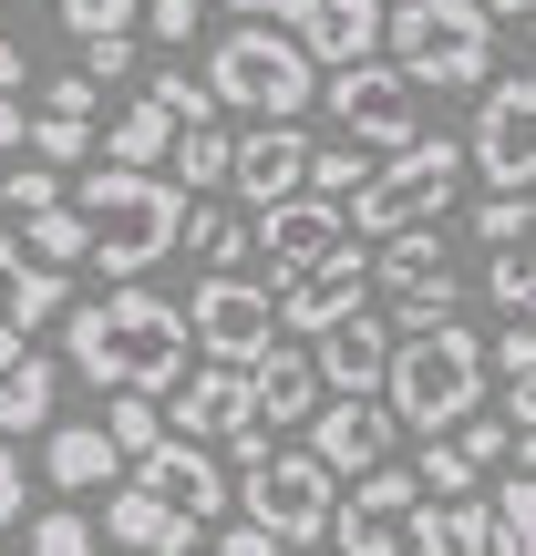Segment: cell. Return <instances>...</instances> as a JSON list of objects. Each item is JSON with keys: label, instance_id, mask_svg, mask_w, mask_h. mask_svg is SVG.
<instances>
[{"label": "cell", "instance_id": "1", "mask_svg": "<svg viewBox=\"0 0 536 556\" xmlns=\"http://www.w3.org/2000/svg\"><path fill=\"white\" fill-rule=\"evenodd\" d=\"M62 371H83L94 392H145V402H165L186 371H197V330H186L176 299H155V289L135 278V289H114V299L62 309Z\"/></svg>", "mask_w": 536, "mask_h": 556}, {"label": "cell", "instance_id": "2", "mask_svg": "<svg viewBox=\"0 0 536 556\" xmlns=\"http://www.w3.org/2000/svg\"><path fill=\"white\" fill-rule=\"evenodd\" d=\"M485 330L464 319H423V330H392V361H382V413L413 422L423 443H444L454 422L485 413Z\"/></svg>", "mask_w": 536, "mask_h": 556}, {"label": "cell", "instance_id": "3", "mask_svg": "<svg viewBox=\"0 0 536 556\" xmlns=\"http://www.w3.org/2000/svg\"><path fill=\"white\" fill-rule=\"evenodd\" d=\"M73 217L94 227V258L114 289H135L155 258H176V227H186V186L165 176H124V165H94V176H73Z\"/></svg>", "mask_w": 536, "mask_h": 556}, {"label": "cell", "instance_id": "4", "mask_svg": "<svg viewBox=\"0 0 536 556\" xmlns=\"http://www.w3.org/2000/svg\"><path fill=\"white\" fill-rule=\"evenodd\" d=\"M382 41H392V73L413 93H475V83H496V21L475 0H392Z\"/></svg>", "mask_w": 536, "mask_h": 556}, {"label": "cell", "instance_id": "5", "mask_svg": "<svg viewBox=\"0 0 536 556\" xmlns=\"http://www.w3.org/2000/svg\"><path fill=\"white\" fill-rule=\"evenodd\" d=\"M207 103L259 114V124H299L320 103V62L299 52V31H278V21H238V31H217V52H207Z\"/></svg>", "mask_w": 536, "mask_h": 556}, {"label": "cell", "instance_id": "6", "mask_svg": "<svg viewBox=\"0 0 536 556\" xmlns=\"http://www.w3.org/2000/svg\"><path fill=\"white\" fill-rule=\"evenodd\" d=\"M454 186H464V144L454 135H413L402 155H382L372 176H361V197L340 206V227H351L361 248L413 238V227H434L444 206H454Z\"/></svg>", "mask_w": 536, "mask_h": 556}, {"label": "cell", "instance_id": "7", "mask_svg": "<svg viewBox=\"0 0 536 556\" xmlns=\"http://www.w3.org/2000/svg\"><path fill=\"white\" fill-rule=\"evenodd\" d=\"M227 505H238V516L259 526L269 546L299 556V546H331V505H340V484L320 475L310 454H278V443H269L259 464H238V475H227Z\"/></svg>", "mask_w": 536, "mask_h": 556}, {"label": "cell", "instance_id": "8", "mask_svg": "<svg viewBox=\"0 0 536 556\" xmlns=\"http://www.w3.org/2000/svg\"><path fill=\"white\" fill-rule=\"evenodd\" d=\"M320 103L340 114V144H361V155H402V144L423 135L413 114V83L392 73V62H351V73H320Z\"/></svg>", "mask_w": 536, "mask_h": 556}, {"label": "cell", "instance_id": "9", "mask_svg": "<svg viewBox=\"0 0 536 556\" xmlns=\"http://www.w3.org/2000/svg\"><path fill=\"white\" fill-rule=\"evenodd\" d=\"M186 330H197V351L217 361V371H248V361H269L278 351V309H269V289L259 278H197V299H186Z\"/></svg>", "mask_w": 536, "mask_h": 556}, {"label": "cell", "instance_id": "10", "mask_svg": "<svg viewBox=\"0 0 536 556\" xmlns=\"http://www.w3.org/2000/svg\"><path fill=\"white\" fill-rule=\"evenodd\" d=\"M464 165H475L496 197H526L536 186V73L485 83V114H475V135H464Z\"/></svg>", "mask_w": 536, "mask_h": 556}, {"label": "cell", "instance_id": "11", "mask_svg": "<svg viewBox=\"0 0 536 556\" xmlns=\"http://www.w3.org/2000/svg\"><path fill=\"white\" fill-rule=\"evenodd\" d=\"M361 299H372V248H361V238H340L331 258H310L299 278H278V289H269V309H278V330H289V340H320V330H340Z\"/></svg>", "mask_w": 536, "mask_h": 556}, {"label": "cell", "instance_id": "12", "mask_svg": "<svg viewBox=\"0 0 536 556\" xmlns=\"http://www.w3.org/2000/svg\"><path fill=\"white\" fill-rule=\"evenodd\" d=\"M372 289H392V330H423V319H454V268H444V238L434 227H413V238H382L372 248Z\"/></svg>", "mask_w": 536, "mask_h": 556}, {"label": "cell", "instance_id": "13", "mask_svg": "<svg viewBox=\"0 0 536 556\" xmlns=\"http://www.w3.org/2000/svg\"><path fill=\"white\" fill-rule=\"evenodd\" d=\"M423 505V484L402 475V464H382V475H361V484H340V505H331V546L340 556H402V516Z\"/></svg>", "mask_w": 536, "mask_h": 556}, {"label": "cell", "instance_id": "14", "mask_svg": "<svg viewBox=\"0 0 536 556\" xmlns=\"http://www.w3.org/2000/svg\"><path fill=\"white\" fill-rule=\"evenodd\" d=\"M392 433H402V422L382 413V402H320V413H310V443H299V454H310L331 484H361V475H382Z\"/></svg>", "mask_w": 536, "mask_h": 556}, {"label": "cell", "instance_id": "15", "mask_svg": "<svg viewBox=\"0 0 536 556\" xmlns=\"http://www.w3.org/2000/svg\"><path fill=\"white\" fill-rule=\"evenodd\" d=\"M382 361H392V319H372V309H351L340 330L310 340V371L331 402H382Z\"/></svg>", "mask_w": 536, "mask_h": 556}, {"label": "cell", "instance_id": "16", "mask_svg": "<svg viewBox=\"0 0 536 556\" xmlns=\"http://www.w3.org/2000/svg\"><path fill=\"white\" fill-rule=\"evenodd\" d=\"M135 484H145V495H155V505H176L186 526L227 516V464L207 454V443H176V433H165L155 454H135Z\"/></svg>", "mask_w": 536, "mask_h": 556}, {"label": "cell", "instance_id": "17", "mask_svg": "<svg viewBox=\"0 0 536 556\" xmlns=\"http://www.w3.org/2000/svg\"><path fill=\"white\" fill-rule=\"evenodd\" d=\"M227 186H238L248 206H289V197H310V135H299V124H259V135H238Z\"/></svg>", "mask_w": 536, "mask_h": 556}, {"label": "cell", "instance_id": "18", "mask_svg": "<svg viewBox=\"0 0 536 556\" xmlns=\"http://www.w3.org/2000/svg\"><path fill=\"white\" fill-rule=\"evenodd\" d=\"M351 238L340 227V206H320V197H289V206H259V227H248V248L278 268V278H299L310 258H331V248Z\"/></svg>", "mask_w": 536, "mask_h": 556}, {"label": "cell", "instance_id": "19", "mask_svg": "<svg viewBox=\"0 0 536 556\" xmlns=\"http://www.w3.org/2000/svg\"><path fill=\"white\" fill-rule=\"evenodd\" d=\"M165 422H176V443H227L248 422V371H186L176 392H165Z\"/></svg>", "mask_w": 536, "mask_h": 556}, {"label": "cell", "instance_id": "20", "mask_svg": "<svg viewBox=\"0 0 536 556\" xmlns=\"http://www.w3.org/2000/svg\"><path fill=\"white\" fill-rule=\"evenodd\" d=\"M299 52L320 73H351V62H382V0H320L299 21Z\"/></svg>", "mask_w": 536, "mask_h": 556}, {"label": "cell", "instance_id": "21", "mask_svg": "<svg viewBox=\"0 0 536 556\" xmlns=\"http://www.w3.org/2000/svg\"><path fill=\"white\" fill-rule=\"evenodd\" d=\"M320 413V371H310V351H299V340H278L269 361H248V422H310Z\"/></svg>", "mask_w": 536, "mask_h": 556}, {"label": "cell", "instance_id": "22", "mask_svg": "<svg viewBox=\"0 0 536 556\" xmlns=\"http://www.w3.org/2000/svg\"><path fill=\"white\" fill-rule=\"evenodd\" d=\"M41 475H52L62 495H103V484L124 475V454H114L103 422H52V433H41Z\"/></svg>", "mask_w": 536, "mask_h": 556}, {"label": "cell", "instance_id": "23", "mask_svg": "<svg viewBox=\"0 0 536 556\" xmlns=\"http://www.w3.org/2000/svg\"><path fill=\"white\" fill-rule=\"evenodd\" d=\"M103 526H114V546H124V556H197V526H186L176 505H155L145 484H114Z\"/></svg>", "mask_w": 536, "mask_h": 556}, {"label": "cell", "instance_id": "24", "mask_svg": "<svg viewBox=\"0 0 536 556\" xmlns=\"http://www.w3.org/2000/svg\"><path fill=\"white\" fill-rule=\"evenodd\" d=\"M402 546L413 556H496V505H413L402 516Z\"/></svg>", "mask_w": 536, "mask_h": 556}, {"label": "cell", "instance_id": "25", "mask_svg": "<svg viewBox=\"0 0 536 556\" xmlns=\"http://www.w3.org/2000/svg\"><path fill=\"white\" fill-rule=\"evenodd\" d=\"M52 402H62V361H11V371H0V443L11 433H32V422H52Z\"/></svg>", "mask_w": 536, "mask_h": 556}, {"label": "cell", "instance_id": "26", "mask_svg": "<svg viewBox=\"0 0 536 556\" xmlns=\"http://www.w3.org/2000/svg\"><path fill=\"white\" fill-rule=\"evenodd\" d=\"M165 144H176V124H165L155 103H124L114 135H103V165H124V176H165Z\"/></svg>", "mask_w": 536, "mask_h": 556}, {"label": "cell", "instance_id": "27", "mask_svg": "<svg viewBox=\"0 0 536 556\" xmlns=\"http://www.w3.org/2000/svg\"><path fill=\"white\" fill-rule=\"evenodd\" d=\"M62 309H73L62 268H32V258H21V268H11V289H0V319H11V330L32 340V330H62Z\"/></svg>", "mask_w": 536, "mask_h": 556}, {"label": "cell", "instance_id": "28", "mask_svg": "<svg viewBox=\"0 0 536 556\" xmlns=\"http://www.w3.org/2000/svg\"><path fill=\"white\" fill-rule=\"evenodd\" d=\"M227 155H238V144H227L217 124H186V135L165 144V186H186V197H197V186H227Z\"/></svg>", "mask_w": 536, "mask_h": 556}, {"label": "cell", "instance_id": "29", "mask_svg": "<svg viewBox=\"0 0 536 556\" xmlns=\"http://www.w3.org/2000/svg\"><path fill=\"white\" fill-rule=\"evenodd\" d=\"M176 248H197V258H207V278H227V268L248 258V227L227 217V206H197V197H186V227H176Z\"/></svg>", "mask_w": 536, "mask_h": 556}, {"label": "cell", "instance_id": "30", "mask_svg": "<svg viewBox=\"0 0 536 556\" xmlns=\"http://www.w3.org/2000/svg\"><path fill=\"white\" fill-rule=\"evenodd\" d=\"M103 433H114V454L135 464V454H155V443H165V413L145 392H103Z\"/></svg>", "mask_w": 536, "mask_h": 556}, {"label": "cell", "instance_id": "31", "mask_svg": "<svg viewBox=\"0 0 536 556\" xmlns=\"http://www.w3.org/2000/svg\"><path fill=\"white\" fill-rule=\"evenodd\" d=\"M145 103H155V114L176 124V135H186V124H217V103H207V83L186 73V62H165V73H145Z\"/></svg>", "mask_w": 536, "mask_h": 556}, {"label": "cell", "instance_id": "32", "mask_svg": "<svg viewBox=\"0 0 536 556\" xmlns=\"http://www.w3.org/2000/svg\"><path fill=\"white\" fill-rule=\"evenodd\" d=\"M361 176H372V155H361V144H310V197H320V206H351Z\"/></svg>", "mask_w": 536, "mask_h": 556}, {"label": "cell", "instance_id": "33", "mask_svg": "<svg viewBox=\"0 0 536 556\" xmlns=\"http://www.w3.org/2000/svg\"><path fill=\"white\" fill-rule=\"evenodd\" d=\"M94 258V227L73 217V206H52V217H32V268H83Z\"/></svg>", "mask_w": 536, "mask_h": 556}, {"label": "cell", "instance_id": "34", "mask_svg": "<svg viewBox=\"0 0 536 556\" xmlns=\"http://www.w3.org/2000/svg\"><path fill=\"white\" fill-rule=\"evenodd\" d=\"M496 556H536V484L526 475H506V495H496Z\"/></svg>", "mask_w": 536, "mask_h": 556}, {"label": "cell", "instance_id": "35", "mask_svg": "<svg viewBox=\"0 0 536 556\" xmlns=\"http://www.w3.org/2000/svg\"><path fill=\"white\" fill-rule=\"evenodd\" d=\"M32 556H94V516H83V505H41L32 516Z\"/></svg>", "mask_w": 536, "mask_h": 556}, {"label": "cell", "instance_id": "36", "mask_svg": "<svg viewBox=\"0 0 536 556\" xmlns=\"http://www.w3.org/2000/svg\"><path fill=\"white\" fill-rule=\"evenodd\" d=\"M485 289H496V309H536V248H496V258H485Z\"/></svg>", "mask_w": 536, "mask_h": 556}, {"label": "cell", "instance_id": "37", "mask_svg": "<svg viewBox=\"0 0 536 556\" xmlns=\"http://www.w3.org/2000/svg\"><path fill=\"white\" fill-rule=\"evenodd\" d=\"M413 484H423V495H444V505H464V495H475L485 475H475V464L454 454V443H423V464H413Z\"/></svg>", "mask_w": 536, "mask_h": 556}, {"label": "cell", "instance_id": "38", "mask_svg": "<svg viewBox=\"0 0 536 556\" xmlns=\"http://www.w3.org/2000/svg\"><path fill=\"white\" fill-rule=\"evenodd\" d=\"M21 144H32V155H41V165H52V176H62V165H83V155H94V124H62V114H32V135H21Z\"/></svg>", "mask_w": 536, "mask_h": 556}, {"label": "cell", "instance_id": "39", "mask_svg": "<svg viewBox=\"0 0 536 556\" xmlns=\"http://www.w3.org/2000/svg\"><path fill=\"white\" fill-rule=\"evenodd\" d=\"M52 11L73 21L83 41H103V31H135V21H145V0H52Z\"/></svg>", "mask_w": 536, "mask_h": 556}, {"label": "cell", "instance_id": "40", "mask_svg": "<svg viewBox=\"0 0 536 556\" xmlns=\"http://www.w3.org/2000/svg\"><path fill=\"white\" fill-rule=\"evenodd\" d=\"M444 443H454V454L475 464V475H496V464H506V443H516V433H506L496 413H475V422H454V433H444Z\"/></svg>", "mask_w": 536, "mask_h": 556}, {"label": "cell", "instance_id": "41", "mask_svg": "<svg viewBox=\"0 0 536 556\" xmlns=\"http://www.w3.org/2000/svg\"><path fill=\"white\" fill-rule=\"evenodd\" d=\"M526 227H536L526 197H485V206H475V238H485V248H526Z\"/></svg>", "mask_w": 536, "mask_h": 556}, {"label": "cell", "instance_id": "42", "mask_svg": "<svg viewBox=\"0 0 536 556\" xmlns=\"http://www.w3.org/2000/svg\"><path fill=\"white\" fill-rule=\"evenodd\" d=\"M73 73L94 83V93H103V83H124V73H135V31H103V41H83V62H73Z\"/></svg>", "mask_w": 536, "mask_h": 556}, {"label": "cell", "instance_id": "43", "mask_svg": "<svg viewBox=\"0 0 536 556\" xmlns=\"http://www.w3.org/2000/svg\"><path fill=\"white\" fill-rule=\"evenodd\" d=\"M485 371H506L516 392L536 381V330H526V319H516V330H496V340H485Z\"/></svg>", "mask_w": 536, "mask_h": 556}, {"label": "cell", "instance_id": "44", "mask_svg": "<svg viewBox=\"0 0 536 556\" xmlns=\"http://www.w3.org/2000/svg\"><path fill=\"white\" fill-rule=\"evenodd\" d=\"M197 21H207L197 0H145V21H135V31H155L165 52H186V41H197Z\"/></svg>", "mask_w": 536, "mask_h": 556}, {"label": "cell", "instance_id": "45", "mask_svg": "<svg viewBox=\"0 0 536 556\" xmlns=\"http://www.w3.org/2000/svg\"><path fill=\"white\" fill-rule=\"evenodd\" d=\"M0 206H21V217H52V206H62V176H52V165H32V176H0Z\"/></svg>", "mask_w": 536, "mask_h": 556}, {"label": "cell", "instance_id": "46", "mask_svg": "<svg viewBox=\"0 0 536 556\" xmlns=\"http://www.w3.org/2000/svg\"><path fill=\"white\" fill-rule=\"evenodd\" d=\"M94 83H83V73H52V83H41V114H62V124H94Z\"/></svg>", "mask_w": 536, "mask_h": 556}, {"label": "cell", "instance_id": "47", "mask_svg": "<svg viewBox=\"0 0 536 556\" xmlns=\"http://www.w3.org/2000/svg\"><path fill=\"white\" fill-rule=\"evenodd\" d=\"M21 516H32V475H21V454L0 443V526H21Z\"/></svg>", "mask_w": 536, "mask_h": 556}, {"label": "cell", "instance_id": "48", "mask_svg": "<svg viewBox=\"0 0 536 556\" xmlns=\"http://www.w3.org/2000/svg\"><path fill=\"white\" fill-rule=\"evenodd\" d=\"M217 11H248V21H278V31H299L320 0H217Z\"/></svg>", "mask_w": 536, "mask_h": 556}, {"label": "cell", "instance_id": "49", "mask_svg": "<svg viewBox=\"0 0 536 556\" xmlns=\"http://www.w3.org/2000/svg\"><path fill=\"white\" fill-rule=\"evenodd\" d=\"M207 556H289V546H269V536H259V526H238V536H217V546H207Z\"/></svg>", "mask_w": 536, "mask_h": 556}, {"label": "cell", "instance_id": "50", "mask_svg": "<svg viewBox=\"0 0 536 556\" xmlns=\"http://www.w3.org/2000/svg\"><path fill=\"white\" fill-rule=\"evenodd\" d=\"M21 83H32V52H21V41L0 31V93H21Z\"/></svg>", "mask_w": 536, "mask_h": 556}, {"label": "cell", "instance_id": "51", "mask_svg": "<svg viewBox=\"0 0 536 556\" xmlns=\"http://www.w3.org/2000/svg\"><path fill=\"white\" fill-rule=\"evenodd\" d=\"M21 135H32V114H21V93H0V155H11Z\"/></svg>", "mask_w": 536, "mask_h": 556}, {"label": "cell", "instance_id": "52", "mask_svg": "<svg viewBox=\"0 0 536 556\" xmlns=\"http://www.w3.org/2000/svg\"><path fill=\"white\" fill-rule=\"evenodd\" d=\"M506 433H536V381H526V392H506Z\"/></svg>", "mask_w": 536, "mask_h": 556}, {"label": "cell", "instance_id": "53", "mask_svg": "<svg viewBox=\"0 0 536 556\" xmlns=\"http://www.w3.org/2000/svg\"><path fill=\"white\" fill-rule=\"evenodd\" d=\"M506 475H526V484H536V433H516V443H506Z\"/></svg>", "mask_w": 536, "mask_h": 556}, {"label": "cell", "instance_id": "54", "mask_svg": "<svg viewBox=\"0 0 536 556\" xmlns=\"http://www.w3.org/2000/svg\"><path fill=\"white\" fill-rule=\"evenodd\" d=\"M11 361H32V340H21L11 319H0V371H11Z\"/></svg>", "mask_w": 536, "mask_h": 556}, {"label": "cell", "instance_id": "55", "mask_svg": "<svg viewBox=\"0 0 536 556\" xmlns=\"http://www.w3.org/2000/svg\"><path fill=\"white\" fill-rule=\"evenodd\" d=\"M475 11H485V21H526L536 0H475Z\"/></svg>", "mask_w": 536, "mask_h": 556}, {"label": "cell", "instance_id": "56", "mask_svg": "<svg viewBox=\"0 0 536 556\" xmlns=\"http://www.w3.org/2000/svg\"><path fill=\"white\" fill-rule=\"evenodd\" d=\"M11 268H21V238H11V227H0V289H11Z\"/></svg>", "mask_w": 536, "mask_h": 556}, {"label": "cell", "instance_id": "57", "mask_svg": "<svg viewBox=\"0 0 536 556\" xmlns=\"http://www.w3.org/2000/svg\"><path fill=\"white\" fill-rule=\"evenodd\" d=\"M526 41H536V11H526Z\"/></svg>", "mask_w": 536, "mask_h": 556}, {"label": "cell", "instance_id": "58", "mask_svg": "<svg viewBox=\"0 0 536 556\" xmlns=\"http://www.w3.org/2000/svg\"><path fill=\"white\" fill-rule=\"evenodd\" d=\"M526 330H536V309H526Z\"/></svg>", "mask_w": 536, "mask_h": 556}, {"label": "cell", "instance_id": "59", "mask_svg": "<svg viewBox=\"0 0 536 556\" xmlns=\"http://www.w3.org/2000/svg\"><path fill=\"white\" fill-rule=\"evenodd\" d=\"M0 11H11V0H0Z\"/></svg>", "mask_w": 536, "mask_h": 556}, {"label": "cell", "instance_id": "60", "mask_svg": "<svg viewBox=\"0 0 536 556\" xmlns=\"http://www.w3.org/2000/svg\"><path fill=\"white\" fill-rule=\"evenodd\" d=\"M0 556H11V546H0Z\"/></svg>", "mask_w": 536, "mask_h": 556}]
</instances>
